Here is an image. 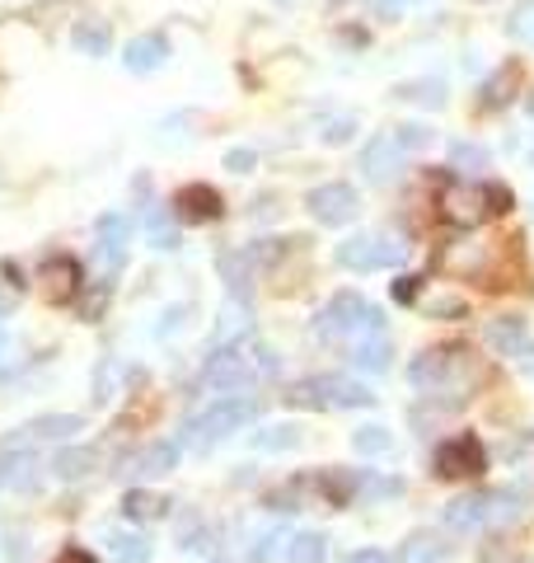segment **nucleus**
<instances>
[{
    "label": "nucleus",
    "instance_id": "obj_29",
    "mask_svg": "<svg viewBox=\"0 0 534 563\" xmlns=\"http://www.w3.org/2000/svg\"><path fill=\"white\" fill-rule=\"evenodd\" d=\"M76 47L85 52V57H103V52H109V29L103 24H80L76 29Z\"/></svg>",
    "mask_w": 534,
    "mask_h": 563
},
{
    "label": "nucleus",
    "instance_id": "obj_1",
    "mask_svg": "<svg viewBox=\"0 0 534 563\" xmlns=\"http://www.w3.org/2000/svg\"><path fill=\"white\" fill-rule=\"evenodd\" d=\"M267 376H277V352L258 339H235L216 347L202 366V390L211 395H240L248 385H258Z\"/></svg>",
    "mask_w": 534,
    "mask_h": 563
},
{
    "label": "nucleus",
    "instance_id": "obj_21",
    "mask_svg": "<svg viewBox=\"0 0 534 563\" xmlns=\"http://www.w3.org/2000/svg\"><path fill=\"white\" fill-rule=\"evenodd\" d=\"M94 465H99V455L89 446H62L52 455V474H57V479H80V474H89Z\"/></svg>",
    "mask_w": 534,
    "mask_h": 563
},
{
    "label": "nucleus",
    "instance_id": "obj_40",
    "mask_svg": "<svg viewBox=\"0 0 534 563\" xmlns=\"http://www.w3.org/2000/svg\"><path fill=\"white\" fill-rule=\"evenodd\" d=\"M5 357H10V333L0 329V366H5Z\"/></svg>",
    "mask_w": 534,
    "mask_h": 563
},
{
    "label": "nucleus",
    "instance_id": "obj_37",
    "mask_svg": "<svg viewBox=\"0 0 534 563\" xmlns=\"http://www.w3.org/2000/svg\"><path fill=\"white\" fill-rule=\"evenodd\" d=\"M254 161H258V155H254V151H230V155H225V169H235V174H244V169H254Z\"/></svg>",
    "mask_w": 534,
    "mask_h": 563
},
{
    "label": "nucleus",
    "instance_id": "obj_14",
    "mask_svg": "<svg viewBox=\"0 0 534 563\" xmlns=\"http://www.w3.org/2000/svg\"><path fill=\"white\" fill-rule=\"evenodd\" d=\"M169 62V43L159 38V33H141V38L127 43V52H122V66L132 70V76H151V70H159Z\"/></svg>",
    "mask_w": 534,
    "mask_h": 563
},
{
    "label": "nucleus",
    "instance_id": "obj_11",
    "mask_svg": "<svg viewBox=\"0 0 534 563\" xmlns=\"http://www.w3.org/2000/svg\"><path fill=\"white\" fill-rule=\"evenodd\" d=\"M403 165V146L394 141V132H380L376 141H366V151H361V174L370 184H389L399 174Z\"/></svg>",
    "mask_w": 534,
    "mask_h": 563
},
{
    "label": "nucleus",
    "instance_id": "obj_25",
    "mask_svg": "<svg viewBox=\"0 0 534 563\" xmlns=\"http://www.w3.org/2000/svg\"><path fill=\"white\" fill-rule=\"evenodd\" d=\"M109 544H113V559H118V563H146V559H151V544L141 540V536L113 531V536H109Z\"/></svg>",
    "mask_w": 534,
    "mask_h": 563
},
{
    "label": "nucleus",
    "instance_id": "obj_6",
    "mask_svg": "<svg viewBox=\"0 0 534 563\" xmlns=\"http://www.w3.org/2000/svg\"><path fill=\"white\" fill-rule=\"evenodd\" d=\"M287 399L300 404V409H366V404H376V395H370L361 380H347V376L296 380Z\"/></svg>",
    "mask_w": 534,
    "mask_h": 563
},
{
    "label": "nucleus",
    "instance_id": "obj_7",
    "mask_svg": "<svg viewBox=\"0 0 534 563\" xmlns=\"http://www.w3.org/2000/svg\"><path fill=\"white\" fill-rule=\"evenodd\" d=\"M403 250L399 244H389L385 235H352L337 244V263L352 273H376V268H389V263H399Z\"/></svg>",
    "mask_w": 534,
    "mask_h": 563
},
{
    "label": "nucleus",
    "instance_id": "obj_26",
    "mask_svg": "<svg viewBox=\"0 0 534 563\" xmlns=\"http://www.w3.org/2000/svg\"><path fill=\"white\" fill-rule=\"evenodd\" d=\"M441 559H445V544L426 540V536H413L403 544V554H399V563H441Z\"/></svg>",
    "mask_w": 534,
    "mask_h": 563
},
{
    "label": "nucleus",
    "instance_id": "obj_3",
    "mask_svg": "<svg viewBox=\"0 0 534 563\" xmlns=\"http://www.w3.org/2000/svg\"><path fill=\"white\" fill-rule=\"evenodd\" d=\"M507 207H511V188H502V184L450 179L441 188V217L450 225H465V231H474V225H483L492 217H502Z\"/></svg>",
    "mask_w": 534,
    "mask_h": 563
},
{
    "label": "nucleus",
    "instance_id": "obj_22",
    "mask_svg": "<svg viewBox=\"0 0 534 563\" xmlns=\"http://www.w3.org/2000/svg\"><path fill=\"white\" fill-rule=\"evenodd\" d=\"M324 554H329V540L319 536V531H305V536H291L287 540V563H324Z\"/></svg>",
    "mask_w": 534,
    "mask_h": 563
},
{
    "label": "nucleus",
    "instance_id": "obj_35",
    "mask_svg": "<svg viewBox=\"0 0 534 563\" xmlns=\"http://www.w3.org/2000/svg\"><path fill=\"white\" fill-rule=\"evenodd\" d=\"M366 5H370V14H376V20H399L408 0H366Z\"/></svg>",
    "mask_w": 534,
    "mask_h": 563
},
{
    "label": "nucleus",
    "instance_id": "obj_32",
    "mask_svg": "<svg viewBox=\"0 0 534 563\" xmlns=\"http://www.w3.org/2000/svg\"><path fill=\"white\" fill-rule=\"evenodd\" d=\"M399 95L403 99H422V103H432V109H441V103H445V85L441 80H422V85H403Z\"/></svg>",
    "mask_w": 534,
    "mask_h": 563
},
{
    "label": "nucleus",
    "instance_id": "obj_19",
    "mask_svg": "<svg viewBox=\"0 0 534 563\" xmlns=\"http://www.w3.org/2000/svg\"><path fill=\"white\" fill-rule=\"evenodd\" d=\"M43 282H47V296L52 301H70L80 287V268H76V258H57V263H47L43 268Z\"/></svg>",
    "mask_w": 534,
    "mask_h": 563
},
{
    "label": "nucleus",
    "instance_id": "obj_15",
    "mask_svg": "<svg viewBox=\"0 0 534 563\" xmlns=\"http://www.w3.org/2000/svg\"><path fill=\"white\" fill-rule=\"evenodd\" d=\"M389 357H394V343L385 339V329H380V333H370V339H361V343H352V347H347V362L356 366V372H370V376H380L385 366H389Z\"/></svg>",
    "mask_w": 534,
    "mask_h": 563
},
{
    "label": "nucleus",
    "instance_id": "obj_24",
    "mask_svg": "<svg viewBox=\"0 0 534 563\" xmlns=\"http://www.w3.org/2000/svg\"><path fill=\"white\" fill-rule=\"evenodd\" d=\"M389 446H394V437H389L385 428H376V422L352 432V451H356V455H385Z\"/></svg>",
    "mask_w": 534,
    "mask_h": 563
},
{
    "label": "nucleus",
    "instance_id": "obj_13",
    "mask_svg": "<svg viewBox=\"0 0 534 563\" xmlns=\"http://www.w3.org/2000/svg\"><path fill=\"white\" fill-rule=\"evenodd\" d=\"M174 211L183 221H216L221 217V192L207 188V184H188L174 192Z\"/></svg>",
    "mask_w": 534,
    "mask_h": 563
},
{
    "label": "nucleus",
    "instance_id": "obj_10",
    "mask_svg": "<svg viewBox=\"0 0 534 563\" xmlns=\"http://www.w3.org/2000/svg\"><path fill=\"white\" fill-rule=\"evenodd\" d=\"M436 470L445 474V479H469V474H483L488 470L483 442H474V437H455V442L436 446Z\"/></svg>",
    "mask_w": 534,
    "mask_h": 563
},
{
    "label": "nucleus",
    "instance_id": "obj_31",
    "mask_svg": "<svg viewBox=\"0 0 534 563\" xmlns=\"http://www.w3.org/2000/svg\"><path fill=\"white\" fill-rule=\"evenodd\" d=\"M511 38H521L525 47H534V0H521L511 14Z\"/></svg>",
    "mask_w": 534,
    "mask_h": 563
},
{
    "label": "nucleus",
    "instance_id": "obj_18",
    "mask_svg": "<svg viewBox=\"0 0 534 563\" xmlns=\"http://www.w3.org/2000/svg\"><path fill=\"white\" fill-rule=\"evenodd\" d=\"M488 343L502 352V357H530V352H534L521 320H492L488 324Z\"/></svg>",
    "mask_w": 534,
    "mask_h": 563
},
{
    "label": "nucleus",
    "instance_id": "obj_16",
    "mask_svg": "<svg viewBox=\"0 0 534 563\" xmlns=\"http://www.w3.org/2000/svg\"><path fill=\"white\" fill-rule=\"evenodd\" d=\"M174 461H178V446H174V442H155V446H146V451L132 455L127 474H132V479H155V474H169Z\"/></svg>",
    "mask_w": 534,
    "mask_h": 563
},
{
    "label": "nucleus",
    "instance_id": "obj_30",
    "mask_svg": "<svg viewBox=\"0 0 534 563\" xmlns=\"http://www.w3.org/2000/svg\"><path fill=\"white\" fill-rule=\"evenodd\" d=\"M296 442H300L296 428H263V432L254 437V446H258V451H291Z\"/></svg>",
    "mask_w": 534,
    "mask_h": 563
},
{
    "label": "nucleus",
    "instance_id": "obj_4",
    "mask_svg": "<svg viewBox=\"0 0 534 563\" xmlns=\"http://www.w3.org/2000/svg\"><path fill=\"white\" fill-rule=\"evenodd\" d=\"M385 320H380V310L361 301L356 291H343V296H333V301L324 306V314L314 320V339L319 343H333V347H352V343H361L370 339V333H380Z\"/></svg>",
    "mask_w": 534,
    "mask_h": 563
},
{
    "label": "nucleus",
    "instance_id": "obj_33",
    "mask_svg": "<svg viewBox=\"0 0 534 563\" xmlns=\"http://www.w3.org/2000/svg\"><path fill=\"white\" fill-rule=\"evenodd\" d=\"M394 141L403 146V155H413V151H422L426 141H432V132H426L422 122H408V128H394Z\"/></svg>",
    "mask_w": 534,
    "mask_h": 563
},
{
    "label": "nucleus",
    "instance_id": "obj_2",
    "mask_svg": "<svg viewBox=\"0 0 534 563\" xmlns=\"http://www.w3.org/2000/svg\"><path fill=\"white\" fill-rule=\"evenodd\" d=\"M478 380H483V366L474 362L469 347H426L413 362V385L426 395H441L445 404L469 399Z\"/></svg>",
    "mask_w": 534,
    "mask_h": 563
},
{
    "label": "nucleus",
    "instance_id": "obj_17",
    "mask_svg": "<svg viewBox=\"0 0 534 563\" xmlns=\"http://www.w3.org/2000/svg\"><path fill=\"white\" fill-rule=\"evenodd\" d=\"M445 526L459 536H469L478 531V526H488V493H474V498H459L445 507Z\"/></svg>",
    "mask_w": 534,
    "mask_h": 563
},
{
    "label": "nucleus",
    "instance_id": "obj_39",
    "mask_svg": "<svg viewBox=\"0 0 534 563\" xmlns=\"http://www.w3.org/2000/svg\"><path fill=\"white\" fill-rule=\"evenodd\" d=\"M57 563H94V554H85V550H66V554H57Z\"/></svg>",
    "mask_w": 534,
    "mask_h": 563
},
{
    "label": "nucleus",
    "instance_id": "obj_8",
    "mask_svg": "<svg viewBox=\"0 0 534 563\" xmlns=\"http://www.w3.org/2000/svg\"><path fill=\"white\" fill-rule=\"evenodd\" d=\"M85 422L76 418V413H47V418H33V422H24L20 432L5 442V451H33V446H57V442H66L70 432H80Z\"/></svg>",
    "mask_w": 534,
    "mask_h": 563
},
{
    "label": "nucleus",
    "instance_id": "obj_27",
    "mask_svg": "<svg viewBox=\"0 0 534 563\" xmlns=\"http://www.w3.org/2000/svg\"><path fill=\"white\" fill-rule=\"evenodd\" d=\"M515 80H521V70L515 66H507V70H497V76L483 85V103L488 109H497V103H507L511 99V90H515Z\"/></svg>",
    "mask_w": 534,
    "mask_h": 563
},
{
    "label": "nucleus",
    "instance_id": "obj_28",
    "mask_svg": "<svg viewBox=\"0 0 534 563\" xmlns=\"http://www.w3.org/2000/svg\"><path fill=\"white\" fill-rule=\"evenodd\" d=\"M450 165L478 174V169H488V151L474 146V141H455V146H450Z\"/></svg>",
    "mask_w": 534,
    "mask_h": 563
},
{
    "label": "nucleus",
    "instance_id": "obj_41",
    "mask_svg": "<svg viewBox=\"0 0 534 563\" xmlns=\"http://www.w3.org/2000/svg\"><path fill=\"white\" fill-rule=\"evenodd\" d=\"M474 5H488V0H474Z\"/></svg>",
    "mask_w": 534,
    "mask_h": 563
},
{
    "label": "nucleus",
    "instance_id": "obj_20",
    "mask_svg": "<svg viewBox=\"0 0 534 563\" xmlns=\"http://www.w3.org/2000/svg\"><path fill=\"white\" fill-rule=\"evenodd\" d=\"M122 512H127V521H159V517H169V498L146 493V488H132L127 498H122Z\"/></svg>",
    "mask_w": 534,
    "mask_h": 563
},
{
    "label": "nucleus",
    "instance_id": "obj_9",
    "mask_svg": "<svg viewBox=\"0 0 534 563\" xmlns=\"http://www.w3.org/2000/svg\"><path fill=\"white\" fill-rule=\"evenodd\" d=\"M305 207L319 225H347L356 217V188L352 184H319L305 198Z\"/></svg>",
    "mask_w": 534,
    "mask_h": 563
},
{
    "label": "nucleus",
    "instance_id": "obj_12",
    "mask_svg": "<svg viewBox=\"0 0 534 563\" xmlns=\"http://www.w3.org/2000/svg\"><path fill=\"white\" fill-rule=\"evenodd\" d=\"M127 244H132V225H127V217H118V211L99 217V225H94V250H99V258H103V268L118 273V268H122V258H127Z\"/></svg>",
    "mask_w": 534,
    "mask_h": 563
},
{
    "label": "nucleus",
    "instance_id": "obj_36",
    "mask_svg": "<svg viewBox=\"0 0 534 563\" xmlns=\"http://www.w3.org/2000/svg\"><path fill=\"white\" fill-rule=\"evenodd\" d=\"M151 240H155V250H174V244H178V235L159 217H151Z\"/></svg>",
    "mask_w": 534,
    "mask_h": 563
},
{
    "label": "nucleus",
    "instance_id": "obj_38",
    "mask_svg": "<svg viewBox=\"0 0 534 563\" xmlns=\"http://www.w3.org/2000/svg\"><path fill=\"white\" fill-rule=\"evenodd\" d=\"M347 563H394V559H389L385 550H356Z\"/></svg>",
    "mask_w": 534,
    "mask_h": 563
},
{
    "label": "nucleus",
    "instance_id": "obj_34",
    "mask_svg": "<svg viewBox=\"0 0 534 563\" xmlns=\"http://www.w3.org/2000/svg\"><path fill=\"white\" fill-rule=\"evenodd\" d=\"M352 132H356V118H324V136L329 146H343V141H352Z\"/></svg>",
    "mask_w": 534,
    "mask_h": 563
},
{
    "label": "nucleus",
    "instance_id": "obj_23",
    "mask_svg": "<svg viewBox=\"0 0 534 563\" xmlns=\"http://www.w3.org/2000/svg\"><path fill=\"white\" fill-rule=\"evenodd\" d=\"M122 376H127V372H122V362H118V357H103V362H99V372H94V399H99V404L118 399Z\"/></svg>",
    "mask_w": 534,
    "mask_h": 563
},
{
    "label": "nucleus",
    "instance_id": "obj_5",
    "mask_svg": "<svg viewBox=\"0 0 534 563\" xmlns=\"http://www.w3.org/2000/svg\"><path fill=\"white\" fill-rule=\"evenodd\" d=\"M254 413H258V404H254V399L225 395V399H216V404H207L202 413H192V418H188L183 442H188V446H216V442H225L230 432H240L244 422H254Z\"/></svg>",
    "mask_w": 534,
    "mask_h": 563
}]
</instances>
